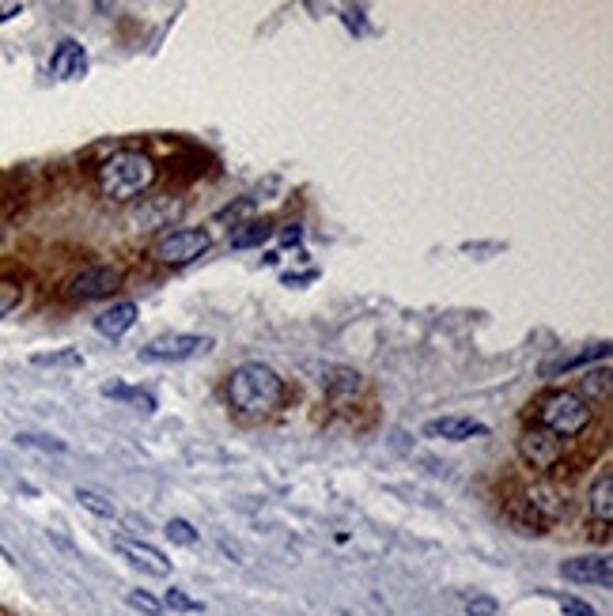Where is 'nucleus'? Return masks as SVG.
<instances>
[{
  "mask_svg": "<svg viewBox=\"0 0 613 616\" xmlns=\"http://www.w3.org/2000/svg\"><path fill=\"white\" fill-rule=\"evenodd\" d=\"M125 602H130L133 609H141L144 616H160L163 613V602H155V597L144 594V591H130V594H125Z\"/></svg>",
  "mask_w": 613,
  "mask_h": 616,
  "instance_id": "obj_24",
  "label": "nucleus"
},
{
  "mask_svg": "<svg viewBox=\"0 0 613 616\" xmlns=\"http://www.w3.org/2000/svg\"><path fill=\"white\" fill-rule=\"evenodd\" d=\"M341 23L349 27V31H356V34L368 31V20H364V8H345V12H341Z\"/></svg>",
  "mask_w": 613,
  "mask_h": 616,
  "instance_id": "obj_29",
  "label": "nucleus"
},
{
  "mask_svg": "<svg viewBox=\"0 0 613 616\" xmlns=\"http://www.w3.org/2000/svg\"><path fill=\"white\" fill-rule=\"evenodd\" d=\"M167 609H175V613H201V602H194L186 591H167Z\"/></svg>",
  "mask_w": 613,
  "mask_h": 616,
  "instance_id": "obj_25",
  "label": "nucleus"
},
{
  "mask_svg": "<svg viewBox=\"0 0 613 616\" xmlns=\"http://www.w3.org/2000/svg\"><path fill=\"white\" fill-rule=\"evenodd\" d=\"M84 72H88L84 45H80L76 39L58 42V50H53V58H50V76L53 80H80Z\"/></svg>",
  "mask_w": 613,
  "mask_h": 616,
  "instance_id": "obj_11",
  "label": "nucleus"
},
{
  "mask_svg": "<svg viewBox=\"0 0 613 616\" xmlns=\"http://www.w3.org/2000/svg\"><path fill=\"white\" fill-rule=\"evenodd\" d=\"M34 367H84V356L76 352V348H61V352H42V356H31Z\"/></svg>",
  "mask_w": 613,
  "mask_h": 616,
  "instance_id": "obj_20",
  "label": "nucleus"
},
{
  "mask_svg": "<svg viewBox=\"0 0 613 616\" xmlns=\"http://www.w3.org/2000/svg\"><path fill=\"white\" fill-rule=\"evenodd\" d=\"M588 511H591L594 522H602V526H610V522H613V473H610V469L591 484Z\"/></svg>",
  "mask_w": 613,
  "mask_h": 616,
  "instance_id": "obj_14",
  "label": "nucleus"
},
{
  "mask_svg": "<svg viewBox=\"0 0 613 616\" xmlns=\"http://www.w3.org/2000/svg\"><path fill=\"white\" fill-rule=\"evenodd\" d=\"M254 208H258V197H254V193H246V197H239L235 205L219 208V213H216V224H235V219H243L246 213H254Z\"/></svg>",
  "mask_w": 613,
  "mask_h": 616,
  "instance_id": "obj_22",
  "label": "nucleus"
},
{
  "mask_svg": "<svg viewBox=\"0 0 613 616\" xmlns=\"http://www.w3.org/2000/svg\"><path fill=\"white\" fill-rule=\"evenodd\" d=\"M76 500H80V507L91 511V514H99V519H114V514H118V507L106 500V495H99L91 489H76Z\"/></svg>",
  "mask_w": 613,
  "mask_h": 616,
  "instance_id": "obj_19",
  "label": "nucleus"
},
{
  "mask_svg": "<svg viewBox=\"0 0 613 616\" xmlns=\"http://www.w3.org/2000/svg\"><path fill=\"white\" fill-rule=\"evenodd\" d=\"M213 238L208 232H197V227H182V232H167L163 238H155L152 257L160 265H190L197 261L201 254H208Z\"/></svg>",
  "mask_w": 613,
  "mask_h": 616,
  "instance_id": "obj_6",
  "label": "nucleus"
},
{
  "mask_svg": "<svg viewBox=\"0 0 613 616\" xmlns=\"http://www.w3.org/2000/svg\"><path fill=\"white\" fill-rule=\"evenodd\" d=\"M561 575L572 578V583L610 586L613 583V564H610V556H575V559H564Z\"/></svg>",
  "mask_w": 613,
  "mask_h": 616,
  "instance_id": "obj_10",
  "label": "nucleus"
},
{
  "mask_svg": "<svg viewBox=\"0 0 613 616\" xmlns=\"http://www.w3.org/2000/svg\"><path fill=\"white\" fill-rule=\"evenodd\" d=\"M114 548L130 559L133 567H141L144 575H155V578H167L171 575V559L160 553V548H152L149 541H133V537H114Z\"/></svg>",
  "mask_w": 613,
  "mask_h": 616,
  "instance_id": "obj_8",
  "label": "nucleus"
},
{
  "mask_svg": "<svg viewBox=\"0 0 613 616\" xmlns=\"http://www.w3.org/2000/svg\"><path fill=\"white\" fill-rule=\"evenodd\" d=\"M213 348V337H194V333H163L149 340L141 348L144 363H182V360H197Z\"/></svg>",
  "mask_w": 613,
  "mask_h": 616,
  "instance_id": "obj_5",
  "label": "nucleus"
},
{
  "mask_svg": "<svg viewBox=\"0 0 613 616\" xmlns=\"http://www.w3.org/2000/svg\"><path fill=\"white\" fill-rule=\"evenodd\" d=\"M606 356H610V345H594V348H588V352H580V356H561L556 363H545L542 374H545V379H553L556 371H572V367H583V363H591V360L606 363Z\"/></svg>",
  "mask_w": 613,
  "mask_h": 616,
  "instance_id": "obj_15",
  "label": "nucleus"
},
{
  "mask_svg": "<svg viewBox=\"0 0 613 616\" xmlns=\"http://www.w3.org/2000/svg\"><path fill=\"white\" fill-rule=\"evenodd\" d=\"M489 435V424L473 417H439L425 424V439H447V443H470V439Z\"/></svg>",
  "mask_w": 613,
  "mask_h": 616,
  "instance_id": "obj_9",
  "label": "nucleus"
},
{
  "mask_svg": "<svg viewBox=\"0 0 613 616\" xmlns=\"http://www.w3.org/2000/svg\"><path fill=\"white\" fill-rule=\"evenodd\" d=\"M16 443L34 446V450H53V454H65V443H58V439H45V435H16Z\"/></svg>",
  "mask_w": 613,
  "mask_h": 616,
  "instance_id": "obj_27",
  "label": "nucleus"
},
{
  "mask_svg": "<svg viewBox=\"0 0 613 616\" xmlns=\"http://www.w3.org/2000/svg\"><path fill=\"white\" fill-rule=\"evenodd\" d=\"M519 458L538 469V473H549V469H556V462L564 458V439H556L553 431H545L542 424H530L523 428V435H519Z\"/></svg>",
  "mask_w": 613,
  "mask_h": 616,
  "instance_id": "obj_7",
  "label": "nucleus"
},
{
  "mask_svg": "<svg viewBox=\"0 0 613 616\" xmlns=\"http://www.w3.org/2000/svg\"><path fill=\"white\" fill-rule=\"evenodd\" d=\"M273 235H277L273 232V224H258V219H251V224H243L239 232H232V246L235 250H251V246L269 243Z\"/></svg>",
  "mask_w": 613,
  "mask_h": 616,
  "instance_id": "obj_17",
  "label": "nucleus"
},
{
  "mask_svg": "<svg viewBox=\"0 0 613 616\" xmlns=\"http://www.w3.org/2000/svg\"><path fill=\"white\" fill-rule=\"evenodd\" d=\"M288 386L273 371L269 363H239L232 374H227V404L243 417H265V412L280 409L285 404Z\"/></svg>",
  "mask_w": 613,
  "mask_h": 616,
  "instance_id": "obj_1",
  "label": "nucleus"
},
{
  "mask_svg": "<svg viewBox=\"0 0 613 616\" xmlns=\"http://www.w3.org/2000/svg\"><path fill=\"white\" fill-rule=\"evenodd\" d=\"M20 12H23V4H16V0H12V4H0V23L16 20V16H20Z\"/></svg>",
  "mask_w": 613,
  "mask_h": 616,
  "instance_id": "obj_30",
  "label": "nucleus"
},
{
  "mask_svg": "<svg viewBox=\"0 0 613 616\" xmlns=\"http://www.w3.org/2000/svg\"><path fill=\"white\" fill-rule=\"evenodd\" d=\"M23 302V284L16 277H0V318H8Z\"/></svg>",
  "mask_w": 613,
  "mask_h": 616,
  "instance_id": "obj_18",
  "label": "nucleus"
},
{
  "mask_svg": "<svg viewBox=\"0 0 613 616\" xmlns=\"http://www.w3.org/2000/svg\"><path fill=\"white\" fill-rule=\"evenodd\" d=\"M583 393H588V398H610V367L606 363H602L599 367V371H588V374H583ZM583 393H580V398H583Z\"/></svg>",
  "mask_w": 613,
  "mask_h": 616,
  "instance_id": "obj_21",
  "label": "nucleus"
},
{
  "mask_svg": "<svg viewBox=\"0 0 613 616\" xmlns=\"http://www.w3.org/2000/svg\"><path fill=\"white\" fill-rule=\"evenodd\" d=\"M136 315H141V310H136V302H133V299H122V302H114V307L103 310V315L95 318V329H99L103 337L118 340V337H125V333L133 329Z\"/></svg>",
  "mask_w": 613,
  "mask_h": 616,
  "instance_id": "obj_12",
  "label": "nucleus"
},
{
  "mask_svg": "<svg viewBox=\"0 0 613 616\" xmlns=\"http://www.w3.org/2000/svg\"><path fill=\"white\" fill-rule=\"evenodd\" d=\"M160 178V167L149 152H114L110 160L99 163V189L106 201H136L141 193H149Z\"/></svg>",
  "mask_w": 613,
  "mask_h": 616,
  "instance_id": "obj_2",
  "label": "nucleus"
},
{
  "mask_svg": "<svg viewBox=\"0 0 613 616\" xmlns=\"http://www.w3.org/2000/svg\"><path fill=\"white\" fill-rule=\"evenodd\" d=\"M163 533H167V537L175 541V545H186V548H194V545H197V530L190 526L186 519H171V522H167V530H163Z\"/></svg>",
  "mask_w": 613,
  "mask_h": 616,
  "instance_id": "obj_23",
  "label": "nucleus"
},
{
  "mask_svg": "<svg viewBox=\"0 0 613 616\" xmlns=\"http://www.w3.org/2000/svg\"><path fill=\"white\" fill-rule=\"evenodd\" d=\"M594 409L588 398H580L575 390H553L538 401V424L553 431L556 439H575L591 428Z\"/></svg>",
  "mask_w": 613,
  "mask_h": 616,
  "instance_id": "obj_3",
  "label": "nucleus"
},
{
  "mask_svg": "<svg viewBox=\"0 0 613 616\" xmlns=\"http://www.w3.org/2000/svg\"><path fill=\"white\" fill-rule=\"evenodd\" d=\"M323 374L326 379H318V382H323V390L329 393V401H349L364 386L360 374L349 371V367H323Z\"/></svg>",
  "mask_w": 613,
  "mask_h": 616,
  "instance_id": "obj_13",
  "label": "nucleus"
},
{
  "mask_svg": "<svg viewBox=\"0 0 613 616\" xmlns=\"http://www.w3.org/2000/svg\"><path fill=\"white\" fill-rule=\"evenodd\" d=\"M497 597H489V594H478V597H470V602H466V613L470 616H497Z\"/></svg>",
  "mask_w": 613,
  "mask_h": 616,
  "instance_id": "obj_26",
  "label": "nucleus"
},
{
  "mask_svg": "<svg viewBox=\"0 0 613 616\" xmlns=\"http://www.w3.org/2000/svg\"><path fill=\"white\" fill-rule=\"evenodd\" d=\"M125 269L122 265H88L76 277L65 284V299L72 302H91V299H106L122 288Z\"/></svg>",
  "mask_w": 613,
  "mask_h": 616,
  "instance_id": "obj_4",
  "label": "nucleus"
},
{
  "mask_svg": "<svg viewBox=\"0 0 613 616\" xmlns=\"http://www.w3.org/2000/svg\"><path fill=\"white\" fill-rule=\"evenodd\" d=\"M508 514H511V522H515V526L523 530V533H545V526H549V522L542 519V514H538V507L530 500H515L508 507Z\"/></svg>",
  "mask_w": 613,
  "mask_h": 616,
  "instance_id": "obj_16",
  "label": "nucleus"
},
{
  "mask_svg": "<svg viewBox=\"0 0 613 616\" xmlns=\"http://www.w3.org/2000/svg\"><path fill=\"white\" fill-rule=\"evenodd\" d=\"M556 605L564 609V616H599L588 602H580V597H564L561 594V597H556Z\"/></svg>",
  "mask_w": 613,
  "mask_h": 616,
  "instance_id": "obj_28",
  "label": "nucleus"
}]
</instances>
